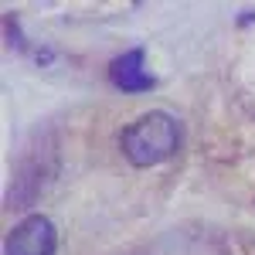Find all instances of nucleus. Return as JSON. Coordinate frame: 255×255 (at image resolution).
I'll return each mask as SVG.
<instances>
[{"label": "nucleus", "mask_w": 255, "mask_h": 255, "mask_svg": "<svg viewBox=\"0 0 255 255\" xmlns=\"http://www.w3.org/2000/svg\"><path fill=\"white\" fill-rule=\"evenodd\" d=\"M123 157L133 167H153L163 163L167 157H174V150L180 146V126L170 113H146L136 123H129L119 136Z\"/></svg>", "instance_id": "nucleus-1"}, {"label": "nucleus", "mask_w": 255, "mask_h": 255, "mask_svg": "<svg viewBox=\"0 0 255 255\" xmlns=\"http://www.w3.org/2000/svg\"><path fill=\"white\" fill-rule=\"evenodd\" d=\"M55 249H58V232L44 215H31L14 225L3 245L7 255H55Z\"/></svg>", "instance_id": "nucleus-2"}, {"label": "nucleus", "mask_w": 255, "mask_h": 255, "mask_svg": "<svg viewBox=\"0 0 255 255\" xmlns=\"http://www.w3.org/2000/svg\"><path fill=\"white\" fill-rule=\"evenodd\" d=\"M113 79H116V85L129 89V92L153 85V79H150L146 72H139V51H129V55H123V58L113 65Z\"/></svg>", "instance_id": "nucleus-3"}]
</instances>
